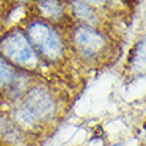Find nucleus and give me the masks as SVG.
I'll list each match as a JSON object with an SVG mask.
<instances>
[{
    "mask_svg": "<svg viewBox=\"0 0 146 146\" xmlns=\"http://www.w3.org/2000/svg\"><path fill=\"white\" fill-rule=\"evenodd\" d=\"M0 49L4 56L19 65H27L35 60V53L29 41L19 32L8 35L0 44Z\"/></svg>",
    "mask_w": 146,
    "mask_h": 146,
    "instance_id": "nucleus-2",
    "label": "nucleus"
},
{
    "mask_svg": "<svg viewBox=\"0 0 146 146\" xmlns=\"http://www.w3.org/2000/svg\"><path fill=\"white\" fill-rule=\"evenodd\" d=\"M28 36L31 41L38 48L44 57L56 60L62 53V41L54 29L45 23L36 21L28 28Z\"/></svg>",
    "mask_w": 146,
    "mask_h": 146,
    "instance_id": "nucleus-1",
    "label": "nucleus"
},
{
    "mask_svg": "<svg viewBox=\"0 0 146 146\" xmlns=\"http://www.w3.org/2000/svg\"><path fill=\"white\" fill-rule=\"evenodd\" d=\"M74 44L85 57H93L104 49L105 37L96 29L81 25L74 31Z\"/></svg>",
    "mask_w": 146,
    "mask_h": 146,
    "instance_id": "nucleus-4",
    "label": "nucleus"
},
{
    "mask_svg": "<svg viewBox=\"0 0 146 146\" xmlns=\"http://www.w3.org/2000/svg\"><path fill=\"white\" fill-rule=\"evenodd\" d=\"M40 8H41V11L46 16H58L62 11L61 4L57 3V1H44V3H40Z\"/></svg>",
    "mask_w": 146,
    "mask_h": 146,
    "instance_id": "nucleus-7",
    "label": "nucleus"
},
{
    "mask_svg": "<svg viewBox=\"0 0 146 146\" xmlns=\"http://www.w3.org/2000/svg\"><path fill=\"white\" fill-rule=\"evenodd\" d=\"M13 80V69L4 58L0 57V85H7Z\"/></svg>",
    "mask_w": 146,
    "mask_h": 146,
    "instance_id": "nucleus-6",
    "label": "nucleus"
},
{
    "mask_svg": "<svg viewBox=\"0 0 146 146\" xmlns=\"http://www.w3.org/2000/svg\"><path fill=\"white\" fill-rule=\"evenodd\" d=\"M113 146H122V145H113Z\"/></svg>",
    "mask_w": 146,
    "mask_h": 146,
    "instance_id": "nucleus-9",
    "label": "nucleus"
},
{
    "mask_svg": "<svg viewBox=\"0 0 146 146\" xmlns=\"http://www.w3.org/2000/svg\"><path fill=\"white\" fill-rule=\"evenodd\" d=\"M74 11H76V13L80 16V17L88 20V21L94 19V12L92 11V8L89 7L86 3H81V1L76 3L74 4Z\"/></svg>",
    "mask_w": 146,
    "mask_h": 146,
    "instance_id": "nucleus-8",
    "label": "nucleus"
},
{
    "mask_svg": "<svg viewBox=\"0 0 146 146\" xmlns=\"http://www.w3.org/2000/svg\"><path fill=\"white\" fill-rule=\"evenodd\" d=\"M130 64L137 72L146 74V37L134 48L130 58Z\"/></svg>",
    "mask_w": 146,
    "mask_h": 146,
    "instance_id": "nucleus-5",
    "label": "nucleus"
},
{
    "mask_svg": "<svg viewBox=\"0 0 146 146\" xmlns=\"http://www.w3.org/2000/svg\"><path fill=\"white\" fill-rule=\"evenodd\" d=\"M53 108L54 104L49 93L41 88H36L27 94L21 111L28 121H33L50 114Z\"/></svg>",
    "mask_w": 146,
    "mask_h": 146,
    "instance_id": "nucleus-3",
    "label": "nucleus"
}]
</instances>
